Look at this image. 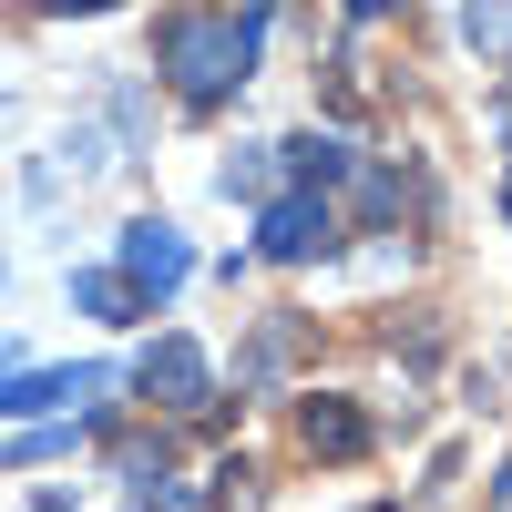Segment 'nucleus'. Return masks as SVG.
Listing matches in <instances>:
<instances>
[{
  "label": "nucleus",
  "instance_id": "obj_6",
  "mask_svg": "<svg viewBox=\"0 0 512 512\" xmlns=\"http://www.w3.org/2000/svg\"><path fill=\"white\" fill-rule=\"evenodd\" d=\"M103 390V369H31L0 390V410H62V400H93Z\"/></svg>",
  "mask_w": 512,
  "mask_h": 512
},
{
  "label": "nucleus",
  "instance_id": "obj_12",
  "mask_svg": "<svg viewBox=\"0 0 512 512\" xmlns=\"http://www.w3.org/2000/svg\"><path fill=\"white\" fill-rule=\"evenodd\" d=\"M41 11H103V0H41Z\"/></svg>",
  "mask_w": 512,
  "mask_h": 512
},
{
  "label": "nucleus",
  "instance_id": "obj_1",
  "mask_svg": "<svg viewBox=\"0 0 512 512\" xmlns=\"http://www.w3.org/2000/svg\"><path fill=\"white\" fill-rule=\"evenodd\" d=\"M256 31H267V11H175L154 31V52H164V72H175V93L195 113H216L256 62Z\"/></svg>",
  "mask_w": 512,
  "mask_h": 512
},
{
  "label": "nucleus",
  "instance_id": "obj_11",
  "mask_svg": "<svg viewBox=\"0 0 512 512\" xmlns=\"http://www.w3.org/2000/svg\"><path fill=\"white\" fill-rule=\"evenodd\" d=\"M379 11H390V0H349V21H379Z\"/></svg>",
  "mask_w": 512,
  "mask_h": 512
},
{
  "label": "nucleus",
  "instance_id": "obj_10",
  "mask_svg": "<svg viewBox=\"0 0 512 512\" xmlns=\"http://www.w3.org/2000/svg\"><path fill=\"white\" fill-rule=\"evenodd\" d=\"M82 308H93V318H123V308H134V277H82Z\"/></svg>",
  "mask_w": 512,
  "mask_h": 512
},
{
  "label": "nucleus",
  "instance_id": "obj_7",
  "mask_svg": "<svg viewBox=\"0 0 512 512\" xmlns=\"http://www.w3.org/2000/svg\"><path fill=\"white\" fill-rule=\"evenodd\" d=\"M287 175L308 185V195H328V185H349V144H338V134H297V144H287Z\"/></svg>",
  "mask_w": 512,
  "mask_h": 512
},
{
  "label": "nucleus",
  "instance_id": "obj_5",
  "mask_svg": "<svg viewBox=\"0 0 512 512\" xmlns=\"http://www.w3.org/2000/svg\"><path fill=\"white\" fill-rule=\"evenodd\" d=\"M123 277H134L144 297H164V287H185V246H175V226H164V216H144L134 236H123Z\"/></svg>",
  "mask_w": 512,
  "mask_h": 512
},
{
  "label": "nucleus",
  "instance_id": "obj_13",
  "mask_svg": "<svg viewBox=\"0 0 512 512\" xmlns=\"http://www.w3.org/2000/svg\"><path fill=\"white\" fill-rule=\"evenodd\" d=\"M502 216H512V175H502Z\"/></svg>",
  "mask_w": 512,
  "mask_h": 512
},
{
  "label": "nucleus",
  "instance_id": "obj_8",
  "mask_svg": "<svg viewBox=\"0 0 512 512\" xmlns=\"http://www.w3.org/2000/svg\"><path fill=\"white\" fill-rule=\"evenodd\" d=\"M400 205H431V195L400 185L390 164H379V175H359V226H400Z\"/></svg>",
  "mask_w": 512,
  "mask_h": 512
},
{
  "label": "nucleus",
  "instance_id": "obj_3",
  "mask_svg": "<svg viewBox=\"0 0 512 512\" xmlns=\"http://www.w3.org/2000/svg\"><path fill=\"white\" fill-rule=\"evenodd\" d=\"M134 390H144V400H164V410H205V400H216V369H205L195 338H154L144 369H134Z\"/></svg>",
  "mask_w": 512,
  "mask_h": 512
},
{
  "label": "nucleus",
  "instance_id": "obj_4",
  "mask_svg": "<svg viewBox=\"0 0 512 512\" xmlns=\"http://www.w3.org/2000/svg\"><path fill=\"white\" fill-rule=\"evenodd\" d=\"M297 441H308L318 461H359L369 451V420H359V400L318 390V400H297Z\"/></svg>",
  "mask_w": 512,
  "mask_h": 512
},
{
  "label": "nucleus",
  "instance_id": "obj_9",
  "mask_svg": "<svg viewBox=\"0 0 512 512\" xmlns=\"http://www.w3.org/2000/svg\"><path fill=\"white\" fill-rule=\"evenodd\" d=\"M226 195H246V205H267V144H246V154L226 164Z\"/></svg>",
  "mask_w": 512,
  "mask_h": 512
},
{
  "label": "nucleus",
  "instance_id": "obj_2",
  "mask_svg": "<svg viewBox=\"0 0 512 512\" xmlns=\"http://www.w3.org/2000/svg\"><path fill=\"white\" fill-rule=\"evenodd\" d=\"M256 246H267L277 267H308V256H328V246H338V205L297 185V195H277V205H267V236H256Z\"/></svg>",
  "mask_w": 512,
  "mask_h": 512
}]
</instances>
